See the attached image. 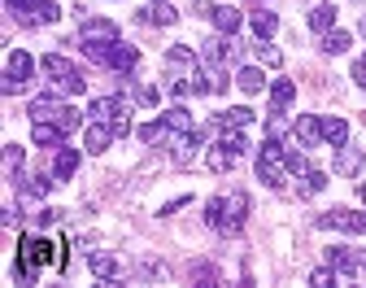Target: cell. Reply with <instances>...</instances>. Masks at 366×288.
Returning a JSON list of instances; mask_svg holds the SVG:
<instances>
[{"instance_id":"d4e9b609","label":"cell","mask_w":366,"mask_h":288,"mask_svg":"<svg viewBox=\"0 0 366 288\" xmlns=\"http://www.w3.org/2000/svg\"><path fill=\"white\" fill-rule=\"evenodd\" d=\"M166 61H170L175 70H192V66H196V53H192V48H183V44H179V48H170V53H166Z\"/></svg>"},{"instance_id":"60d3db41","label":"cell","mask_w":366,"mask_h":288,"mask_svg":"<svg viewBox=\"0 0 366 288\" xmlns=\"http://www.w3.org/2000/svg\"><path fill=\"white\" fill-rule=\"evenodd\" d=\"M271 136H279V140H284V136H288V122H284V118H279V114L271 118Z\"/></svg>"},{"instance_id":"8992f818","label":"cell","mask_w":366,"mask_h":288,"mask_svg":"<svg viewBox=\"0 0 366 288\" xmlns=\"http://www.w3.org/2000/svg\"><path fill=\"white\" fill-rule=\"evenodd\" d=\"M292 136L301 140L305 149H310V144H319V140H323V118H319V114H301V118L292 122Z\"/></svg>"},{"instance_id":"d6986e66","label":"cell","mask_w":366,"mask_h":288,"mask_svg":"<svg viewBox=\"0 0 366 288\" xmlns=\"http://www.w3.org/2000/svg\"><path fill=\"white\" fill-rule=\"evenodd\" d=\"M248 26H253V35H257V40H271L279 22H275V13H266V9H257L253 18H248Z\"/></svg>"},{"instance_id":"52a82bcc","label":"cell","mask_w":366,"mask_h":288,"mask_svg":"<svg viewBox=\"0 0 366 288\" xmlns=\"http://www.w3.org/2000/svg\"><path fill=\"white\" fill-rule=\"evenodd\" d=\"M136 61H140V53H136L131 44H109V57H105V66H109V70L127 74V70H136Z\"/></svg>"},{"instance_id":"9c48e42d","label":"cell","mask_w":366,"mask_h":288,"mask_svg":"<svg viewBox=\"0 0 366 288\" xmlns=\"http://www.w3.org/2000/svg\"><path fill=\"white\" fill-rule=\"evenodd\" d=\"M79 162H83V157H79L74 149H57V162H53V179H57V184H65V179H74V170H79Z\"/></svg>"},{"instance_id":"44dd1931","label":"cell","mask_w":366,"mask_h":288,"mask_svg":"<svg viewBox=\"0 0 366 288\" xmlns=\"http://www.w3.org/2000/svg\"><path fill=\"white\" fill-rule=\"evenodd\" d=\"M166 131H170V127H166V118H157V122H144V127H136V136H140L144 144H161V140H166Z\"/></svg>"},{"instance_id":"7c38bea8","label":"cell","mask_w":366,"mask_h":288,"mask_svg":"<svg viewBox=\"0 0 366 288\" xmlns=\"http://www.w3.org/2000/svg\"><path fill=\"white\" fill-rule=\"evenodd\" d=\"M349 44H353V31H344V26H340V31H323V44H319V48H323L327 57H340Z\"/></svg>"},{"instance_id":"ffe728a7","label":"cell","mask_w":366,"mask_h":288,"mask_svg":"<svg viewBox=\"0 0 366 288\" xmlns=\"http://www.w3.org/2000/svg\"><path fill=\"white\" fill-rule=\"evenodd\" d=\"M166 127H170V131H179V136H192V114L183 105H175L170 114H166Z\"/></svg>"},{"instance_id":"5b68a950","label":"cell","mask_w":366,"mask_h":288,"mask_svg":"<svg viewBox=\"0 0 366 288\" xmlns=\"http://www.w3.org/2000/svg\"><path fill=\"white\" fill-rule=\"evenodd\" d=\"M136 22L144 26V22H157V26H175L179 22V13H175V5H166V0H153L148 9H140L136 13Z\"/></svg>"},{"instance_id":"484cf974","label":"cell","mask_w":366,"mask_h":288,"mask_svg":"<svg viewBox=\"0 0 366 288\" xmlns=\"http://www.w3.org/2000/svg\"><path fill=\"white\" fill-rule=\"evenodd\" d=\"M118 109H122V105L113 101V96H96V101H92V118H101V122H105V118L118 114Z\"/></svg>"},{"instance_id":"b9f144b4","label":"cell","mask_w":366,"mask_h":288,"mask_svg":"<svg viewBox=\"0 0 366 288\" xmlns=\"http://www.w3.org/2000/svg\"><path fill=\"white\" fill-rule=\"evenodd\" d=\"M358 266H366V249H358Z\"/></svg>"},{"instance_id":"5bb4252c","label":"cell","mask_w":366,"mask_h":288,"mask_svg":"<svg viewBox=\"0 0 366 288\" xmlns=\"http://www.w3.org/2000/svg\"><path fill=\"white\" fill-rule=\"evenodd\" d=\"M214 26H218L223 35H236V31L244 26V18H240V9H231V5H218V9H214Z\"/></svg>"},{"instance_id":"4fadbf2b","label":"cell","mask_w":366,"mask_h":288,"mask_svg":"<svg viewBox=\"0 0 366 288\" xmlns=\"http://www.w3.org/2000/svg\"><path fill=\"white\" fill-rule=\"evenodd\" d=\"M109 140H113V131H109V127H105L101 118H96V122L88 127V136H83V144H88V153H105V149H109Z\"/></svg>"},{"instance_id":"836d02e7","label":"cell","mask_w":366,"mask_h":288,"mask_svg":"<svg viewBox=\"0 0 366 288\" xmlns=\"http://www.w3.org/2000/svg\"><path fill=\"white\" fill-rule=\"evenodd\" d=\"M284 170H288V175H310V162H305L301 153H288V157H284Z\"/></svg>"},{"instance_id":"ee69618b","label":"cell","mask_w":366,"mask_h":288,"mask_svg":"<svg viewBox=\"0 0 366 288\" xmlns=\"http://www.w3.org/2000/svg\"><path fill=\"white\" fill-rule=\"evenodd\" d=\"M358 31H362V35H366V22H362V26H358Z\"/></svg>"},{"instance_id":"8fae6325","label":"cell","mask_w":366,"mask_h":288,"mask_svg":"<svg viewBox=\"0 0 366 288\" xmlns=\"http://www.w3.org/2000/svg\"><path fill=\"white\" fill-rule=\"evenodd\" d=\"M88 266H92V275L96 280H118V258H113V253H92V258H88Z\"/></svg>"},{"instance_id":"8d00e7d4","label":"cell","mask_w":366,"mask_h":288,"mask_svg":"<svg viewBox=\"0 0 366 288\" xmlns=\"http://www.w3.org/2000/svg\"><path fill=\"white\" fill-rule=\"evenodd\" d=\"M157 101H161V92H157L153 83H144V88L136 92V105H157Z\"/></svg>"},{"instance_id":"f1b7e54d","label":"cell","mask_w":366,"mask_h":288,"mask_svg":"<svg viewBox=\"0 0 366 288\" xmlns=\"http://www.w3.org/2000/svg\"><path fill=\"white\" fill-rule=\"evenodd\" d=\"M61 92H65V96H83V92H88V79H83L79 70H70V74L61 79Z\"/></svg>"},{"instance_id":"4316f807","label":"cell","mask_w":366,"mask_h":288,"mask_svg":"<svg viewBox=\"0 0 366 288\" xmlns=\"http://www.w3.org/2000/svg\"><path fill=\"white\" fill-rule=\"evenodd\" d=\"M57 122H61V131L70 136V131H79V127H83V114H79L74 105H65V109H57Z\"/></svg>"},{"instance_id":"e575fe53","label":"cell","mask_w":366,"mask_h":288,"mask_svg":"<svg viewBox=\"0 0 366 288\" xmlns=\"http://www.w3.org/2000/svg\"><path fill=\"white\" fill-rule=\"evenodd\" d=\"M5 166H9L13 175L22 170V149H18V144H5Z\"/></svg>"},{"instance_id":"ba28073f","label":"cell","mask_w":366,"mask_h":288,"mask_svg":"<svg viewBox=\"0 0 366 288\" xmlns=\"http://www.w3.org/2000/svg\"><path fill=\"white\" fill-rule=\"evenodd\" d=\"M83 44H118V22H105V18H96L83 26Z\"/></svg>"},{"instance_id":"30bf717a","label":"cell","mask_w":366,"mask_h":288,"mask_svg":"<svg viewBox=\"0 0 366 288\" xmlns=\"http://www.w3.org/2000/svg\"><path fill=\"white\" fill-rule=\"evenodd\" d=\"M362 166H366V157H362V149H349V144H340V153H336V170L340 175H362Z\"/></svg>"},{"instance_id":"ab89813d","label":"cell","mask_w":366,"mask_h":288,"mask_svg":"<svg viewBox=\"0 0 366 288\" xmlns=\"http://www.w3.org/2000/svg\"><path fill=\"white\" fill-rule=\"evenodd\" d=\"M353 83H358V88H366V57H362V61H353Z\"/></svg>"},{"instance_id":"6da1fadb","label":"cell","mask_w":366,"mask_h":288,"mask_svg":"<svg viewBox=\"0 0 366 288\" xmlns=\"http://www.w3.org/2000/svg\"><path fill=\"white\" fill-rule=\"evenodd\" d=\"M53 266V236H22L18 240V262H13V275L18 284H31L35 271Z\"/></svg>"},{"instance_id":"83f0119b","label":"cell","mask_w":366,"mask_h":288,"mask_svg":"<svg viewBox=\"0 0 366 288\" xmlns=\"http://www.w3.org/2000/svg\"><path fill=\"white\" fill-rule=\"evenodd\" d=\"M257 157H262V162H284V157H288V153H284V140L271 136V140L262 144V153H257Z\"/></svg>"},{"instance_id":"1f68e13d","label":"cell","mask_w":366,"mask_h":288,"mask_svg":"<svg viewBox=\"0 0 366 288\" xmlns=\"http://www.w3.org/2000/svg\"><path fill=\"white\" fill-rule=\"evenodd\" d=\"M223 144H227L231 153H244V149H248V136H244V127H231V131H227V140H223Z\"/></svg>"},{"instance_id":"e0dca14e","label":"cell","mask_w":366,"mask_h":288,"mask_svg":"<svg viewBox=\"0 0 366 288\" xmlns=\"http://www.w3.org/2000/svg\"><path fill=\"white\" fill-rule=\"evenodd\" d=\"M236 88H240L244 96H253V92H262V88H266V79H262V70H257V66H244V70L236 74Z\"/></svg>"},{"instance_id":"7402d4cb","label":"cell","mask_w":366,"mask_h":288,"mask_svg":"<svg viewBox=\"0 0 366 288\" xmlns=\"http://www.w3.org/2000/svg\"><path fill=\"white\" fill-rule=\"evenodd\" d=\"M231 157H236V153H231L227 144H214V149L205 153V166H209V170H227V166H231Z\"/></svg>"},{"instance_id":"ac0fdd59","label":"cell","mask_w":366,"mask_h":288,"mask_svg":"<svg viewBox=\"0 0 366 288\" xmlns=\"http://www.w3.org/2000/svg\"><path fill=\"white\" fill-rule=\"evenodd\" d=\"M323 140L336 144V149H340V144H349V122H344V118H323Z\"/></svg>"},{"instance_id":"74e56055","label":"cell","mask_w":366,"mask_h":288,"mask_svg":"<svg viewBox=\"0 0 366 288\" xmlns=\"http://www.w3.org/2000/svg\"><path fill=\"white\" fill-rule=\"evenodd\" d=\"M310 284H314V288H327V284H336V275H331V271H314Z\"/></svg>"},{"instance_id":"f35d334b","label":"cell","mask_w":366,"mask_h":288,"mask_svg":"<svg viewBox=\"0 0 366 288\" xmlns=\"http://www.w3.org/2000/svg\"><path fill=\"white\" fill-rule=\"evenodd\" d=\"M262 66H271V70H275V66H284V57H279L275 48H262Z\"/></svg>"},{"instance_id":"f546056e","label":"cell","mask_w":366,"mask_h":288,"mask_svg":"<svg viewBox=\"0 0 366 288\" xmlns=\"http://www.w3.org/2000/svg\"><path fill=\"white\" fill-rule=\"evenodd\" d=\"M323 188H327V175H319V170L301 175V197H314V192H323Z\"/></svg>"},{"instance_id":"cb8c5ba5","label":"cell","mask_w":366,"mask_h":288,"mask_svg":"<svg viewBox=\"0 0 366 288\" xmlns=\"http://www.w3.org/2000/svg\"><path fill=\"white\" fill-rule=\"evenodd\" d=\"M253 109H248V105H236V109H227V114H223V127H253Z\"/></svg>"},{"instance_id":"603a6c76","label":"cell","mask_w":366,"mask_h":288,"mask_svg":"<svg viewBox=\"0 0 366 288\" xmlns=\"http://www.w3.org/2000/svg\"><path fill=\"white\" fill-rule=\"evenodd\" d=\"M257 179H262L266 188L284 192V175H279V162H262V166H257Z\"/></svg>"},{"instance_id":"7a4b0ae2","label":"cell","mask_w":366,"mask_h":288,"mask_svg":"<svg viewBox=\"0 0 366 288\" xmlns=\"http://www.w3.org/2000/svg\"><path fill=\"white\" fill-rule=\"evenodd\" d=\"M319 227H327V232H366V214H358V210H331V214L319 218Z\"/></svg>"},{"instance_id":"d6a6232c","label":"cell","mask_w":366,"mask_h":288,"mask_svg":"<svg viewBox=\"0 0 366 288\" xmlns=\"http://www.w3.org/2000/svg\"><path fill=\"white\" fill-rule=\"evenodd\" d=\"M44 70H48V74H57V79H65V74H70V61L53 53V57H44Z\"/></svg>"},{"instance_id":"7bdbcfd3","label":"cell","mask_w":366,"mask_h":288,"mask_svg":"<svg viewBox=\"0 0 366 288\" xmlns=\"http://www.w3.org/2000/svg\"><path fill=\"white\" fill-rule=\"evenodd\" d=\"M358 201H362V205H366V184H362V192H358Z\"/></svg>"},{"instance_id":"3957f363","label":"cell","mask_w":366,"mask_h":288,"mask_svg":"<svg viewBox=\"0 0 366 288\" xmlns=\"http://www.w3.org/2000/svg\"><path fill=\"white\" fill-rule=\"evenodd\" d=\"M244 210H248L244 197H223V223H218V232L236 236V232L244 227Z\"/></svg>"},{"instance_id":"2e32d148","label":"cell","mask_w":366,"mask_h":288,"mask_svg":"<svg viewBox=\"0 0 366 288\" xmlns=\"http://www.w3.org/2000/svg\"><path fill=\"white\" fill-rule=\"evenodd\" d=\"M48 188H53L48 175H22V192H18V197H22V201H35V197H44Z\"/></svg>"},{"instance_id":"4dcf8cb0","label":"cell","mask_w":366,"mask_h":288,"mask_svg":"<svg viewBox=\"0 0 366 288\" xmlns=\"http://www.w3.org/2000/svg\"><path fill=\"white\" fill-rule=\"evenodd\" d=\"M331 18H336V13H331V5H319V9L310 13V26L323 35V31H331Z\"/></svg>"},{"instance_id":"d590c367","label":"cell","mask_w":366,"mask_h":288,"mask_svg":"<svg viewBox=\"0 0 366 288\" xmlns=\"http://www.w3.org/2000/svg\"><path fill=\"white\" fill-rule=\"evenodd\" d=\"M205 223H209V227H218V223H223V197H214L205 205Z\"/></svg>"},{"instance_id":"9a60e30c","label":"cell","mask_w":366,"mask_h":288,"mask_svg":"<svg viewBox=\"0 0 366 288\" xmlns=\"http://www.w3.org/2000/svg\"><path fill=\"white\" fill-rule=\"evenodd\" d=\"M292 101H296V83H292V79H275V83H271V105L288 109Z\"/></svg>"},{"instance_id":"277c9868","label":"cell","mask_w":366,"mask_h":288,"mask_svg":"<svg viewBox=\"0 0 366 288\" xmlns=\"http://www.w3.org/2000/svg\"><path fill=\"white\" fill-rule=\"evenodd\" d=\"M5 74L13 79V83H26V79L35 74V57L22 53V48H13V53L5 57Z\"/></svg>"}]
</instances>
